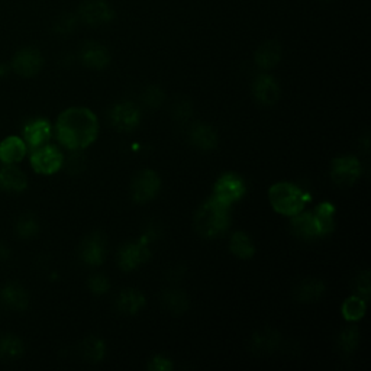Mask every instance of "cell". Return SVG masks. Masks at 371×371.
<instances>
[{
	"label": "cell",
	"instance_id": "obj_3",
	"mask_svg": "<svg viewBox=\"0 0 371 371\" xmlns=\"http://www.w3.org/2000/svg\"><path fill=\"white\" fill-rule=\"evenodd\" d=\"M268 200L277 214L294 216L305 209L309 196L293 183L280 182L270 187Z\"/></svg>",
	"mask_w": 371,
	"mask_h": 371
},
{
	"label": "cell",
	"instance_id": "obj_28",
	"mask_svg": "<svg viewBox=\"0 0 371 371\" xmlns=\"http://www.w3.org/2000/svg\"><path fill=\"white\" fill-rule=\"evenodd\" d=\"M82 354L86 361L89 362H100L105 358L106 354V345L105 343L97 338V336H89L82 343Z\"/></svg>",
	"mask_w": 371,
	"mask_h": 371
},
{
	"label": "cell",
	"instance_id": "obj_16",
	"mask_svg": "<svg viewBox=\"0 0 371 371\" xmlns=\"http://www.w3.org/2000/svg\"><path fill=\"white\" fill-rule=\"evenodd\" d=\"M189 141L193 147L201 151H212L218 147L219 138L216 131L211 125L197 122L189 131Z\"/></svg>",
	"mask_w": 371,
	"mask_h": 371
},
{
	"label": "cell",
	"instance_id": "obj_13",
	"mask_svg": "<svg viewBox=\"0 0 371 371\" xmlns=\"http://www.w3.org/2000/svg\"><path fill=\"white\" fill-rule=\"evenodd\" d=\"M253 94L262 106H273L280 99V86L275 77L260 74L253 82Z\"/></svg>",
	"mask_w": 371,
	"mask_h": 371
},
{
	"label": "cell",
	"instance_id": "obj_20",
	"mask_svg": "<svg viewBox=\"0 0 371 371\" xmlns=\"http://www.w3.org/2000/svg\"><path fill=\"white\" fill-rule=\"evenodd\" d=\"M145 306V297L137 289H123L116 297V309L122 315L133 316Z\"/></svg>",
	"mask_w": 371,
	"mask_h": 371
},
{
	"label": "cell",
	"instance_id": "obj_29",
	"mask_svg": "<svg viewBox=\"0 0 371 371\" xmlns=\"http://www.w3.org/2000/svg\"><path fill=\"white\" fill-rule=\"evenodd\" d=\"M367 309V300H364L360 296H351L343 303V316L347 322H358L364 318Z\"/></svg>",
	"mask_w": 371,
	"mask_h": 371
},
{
	"label": "cell",
	"instance_id": "obj_2",
	"mask_svg": "<svg viewBox=\"0 0 371 371\" xmlns=\"http://www.w3.org/2000/svg\"><path fill=\"white\" fill-rule=\"evenodd\" d=\"M229 206L214 196L201 205L194 216V229L204 238H216L229 228Z\"/></svg>",
	"mask_w": 371,
	"mask_h": 371
},
{
	"label": "cell",
	"instance_id": "obj_12",
	"mask_svg": "<svg viewBox=\"0 0 371 371\" xmlns=\"http://www.w3.org/2000/svg\"><path fill=\"white\" fill-rule=\"evenodd\" d=\"M80 257L89 265H102L106 258V238L104 233L93 232L83 240Z\"/></svg>",
	"mask_w": 371,
	"mask_h": 371
},
{
	"label": "cell",
	"instance_id": "obj_39",
	"mask_svg": "<svg viewBox=\"0 0 371 371\" xmlns=\"http://www.w3.org/2000/svg\"><path fill=\"white\" fill-rule=\"evenodd\" d=\"M148 368L153 371H170L173 368V361L165 355H155L150 360Z\"/></svg>",
	"mask_w": 371,
	"mask_h": 371
},
{
	"label": "cell",
	"instance_id": "obj_33",
	"mask_svg": "<svg viewBox=\"0 0 371 371\" xmlns=\"http://www.w3.org/2000/svg\"><path fill=\"white\" fill-rule=\"evenodd\" d=\"M143 105L148 109H158L165 100L164 90L158 86H148L141 94Z\"/></svg>",
	"mask_w": 371,
	"mask_h": 371
},
{
	"label": "cell",
	"instance_id": "obj_34",
	"mask_svg": "<svg viewBox=\"0 0 371 371\" xmlns=\"http://www.w3.org/2000/svg\"><path fill=\"white\" fill-rule=\"evenodd\" d=\"M77 26V16L76 15H62L55 19L54 22V32L60 33V35H67L72 33Z\"/></svg>",
	"mask_w": 371,
	"mask_h": 371
},
{
	"label": "cell",
	"instance_id": "obj_18",
	"mask_svg": "<svg viewBox=\"0 0 371 371\" xmlns=\"http://www.w3.org/2000/svg\"><path fill=\"white\" fill-rule=\"evenodd\" d=\"M325 283L318 279H305L299 282L293 289V297L296 301L309 305V303L319 301L325 294Z\"/></svg>",
	"mask_w": 371,
	"mask_h": 371
},
{
	"label": "cell",
	"instance_id": "obj_5",
	"mask_svg": "<svg viewBox=\"0 0 371 371\" xmlns=\"http://www.w3.org/2000/svg\"><path fill=\"white\" fill-rule=\"evenodd\" d=\"M31 165L40 175H55L64 165V155L57 147L44 144L38 148H33L31 154Z\"/></svg>",
	"mask_w": 371,
	"mask_h": 371
},
{
	"label": "cell",
	"instance_id": "obj_40",
	"mask_svg": "<svg viewBox=\"0 0 371 371\" xmlns=\"http://www.w3.org/2000/svg\"><path fill=\"white\" fill-rule=\"evenodd\" d=\"M8 257H9V250L4 244H0V260H6Z\"/></svg>",
	"mask_w": 371,
	"mask_h": 371
},
{
	"label": "cell",
	"instance_id": "obj_25",
	"mask_svg": "<svg viewBox=\"0 0 371 371\" xmlns=\"http://www.w3.org/2000/svg\"><path fill=\"white\" fill-rule=\"evenodd\" d=\"M28 145L19 137H8L0 143V161L4 164H16L26 155Z\"/></svg>",
	"mask_w": 371,
	"mask_h": 371
},
{
	"label": "cell",
	"instance_id": "obj_8",
	"mask_svg": "<svg viewBox=\"0 0 371 371\" xmlns=\"http://www.w3.org/2000/svg\"><path fill=\"white\" fill-rule=\"evenodd\" d=\"M148 244V241L141 238L137 243H128L121 247L118 253V264L122 272H133L150 260L151 251Z\"/></svg>",
	"mask_w": 371,
	"mask_h": 371
},
{
	"label": "cell",
	"instance_id": "obj_10",
	"mask_svg": "<svg viewBox=\"0 0 371 371\" xmlns=\"http://www.w3.org/2000/svg\"><path fill=\"white\" fill-rule=\"evenodd\" d=\"M111 123L121 132H132L141 122V111L132 102L116 104L109 113Z\"/></svg>",
	"mask_w": 371,
	"mask_h": 371
},
{
	"label": "cell",
	"instance_id": "obj_17",
	"mask_svg": "<svg viewBox=\"0 0 371 371\" xmlns=\"http://www.w3.org/2000/svg\"><path fill=\"white\" fill-rule=\"evenodd\" d=\"M82 62L93 70H104L111 62V52L108 48L99 43H87L80 52Z\"/></svg>",
	"mask_w": 371,
	"mask_h": 371
},
{
	"label": "cell",
	"instance_id": "obj_7",
	"mask_svg": "<svg viewBox=\"0 0 371 371\" xmlns=\"http://www.w3.org/2000/svg\"><path fill=\"white\" fill-rule=\"evenodd\" d=\"M331 177L335 184L350 187L361 177V164L353 155L335 158L331 165Z\"/></svg>",
	"mask_w": 371,
	"mask_h": 371
},
{
	"label": "cell",
	"instance_id": "obj_14",
	"mask_svg": "<svg viewBox=\"0 0 371 371\" xmlns=\"http://www.w3.org/2000/svg\"><path fill=\"white\" fill-rule=\"evenodd\" d=\"M279 344H280V333L276 329L264 328L253 335L250 350L257 357H265L275 353Z\"/></svg>",
	"mask_w": 371,
	"mask_h": 371
},
{
	"label": "cell",
	"instance_id": "obj_31",
	"mask_svg": "<svg viewBox=\"0 0 371 371\" xmlns=\"http://www.w3.org/2000/svg\"><path fill=\"white\" fill-rule=\"evenodd\" d=\"M360 343V331L355 325L347 326L340 335L338 340H336V345H338V350L344 353L345 355L353 354Z\"/></svg>",
	"mask_w": 371,
	"mask_h": 371
},
{
	"label": "cell",
	"instance_id": "obj_21",
	"mask_svg": "<svg viewBox=\"0 0 371 371\" xmlns=\"http://www.w3.org/2000/svg\"><path fill=\"white\" fill-rule=\"evenodd\" d=\"M280 60H282V45L275 40H270L261 44L254 54L255 64L262 70L275 69V67L280 62Z\"/></svg>",
	"mask_w": 371,
	"mask_h": 371
},
{
	"label": "cell",
	"instance_id": "obj_4",
	"mask_svg": "<svg viewBox=\"0 0 371 371\" xmlns=\"http://www.w3.org/2000/svg\"><path fill=\"white\" fill-rule=\"evenodd\" d=\"M245 192H247L245 182L237 173L222 175L214 186V197L229 208L231 205L235 204V201L241 200Z\"/></svg>",
	"mask_w": 371,
	"mask_h": 371
},
{
	"label": "cell",
	"instance_id": "obj_30",
	"mask_svg": "<svg viewBox=\"0 0 371 371\" xmlns=\"http://www.w3.org/2000/svg\"><path fill=\"white\" fill-rule=\"evenodd\" d=\"M23 343L15 335L0 336V360H15L23 354Z\"/></svg>",
	"mask_w": 371,
	"mask_h": 371
},
{
	"label": "cell",
	"instance_id": "obj_23",
	"mask_svg": "<svg viewBox=\"0 0 371 371\" xmlns=\"http://www.w3.org/2000/svg\"><path fill=\"white\" fill-rule=\"evenodd\" d=\"M0 301L12 311H25L29 305V296L22 286L11 283L0 292Z\"/></svg>",
	"mask_w": 371,
	"mask_h": 371
},
{
	"label": "cell",
	"instance_id": "obj_6",
	"mask_svg": "<svg viewBox=\"0 0 371 371\" xmlns=\"http://www.w3.org/2000/svg\"><path fill=\"white\" fill-rule=\"evenodd\" d=\"M161 179L154 170H143L131 184V196L135 204H148L160 192Z\"/></svg>",
	"mask_w": 371,
	"mask_h": 371
},
{
	"label": "cell",
	"instance_id": "obj_24",
	"mask_svg": "<svg viewBox=\"0 0 371 371\" xmlns=\"http://www.w3.org/2000/svg\"><path fill=\"white\" fill-rule=\"evenodd\" d=\"M318 237H326V235L332 233L335 229V206L329 201H323V204L318 205L315 211L312 212Z\"/></svg>",
	"mask_w": 371,
	"mask_h": 371
},
{
	"label": "cell",
	"instance_id": "obj_36",
	"mask_svg": "<svg viewBox=\"0 0 371 371\" xmlns=\"http://www.w3.org/2000/svg\"><path fill=\"white\" fill-rule=\"evenodd\" d=\"M354 290H355L357 296L362 297L364 300H368L370 292H371L370 272H368V270H364V272H361V273L355 277V280H354Z\"/></svg>",
	"mask_w": 371,
	"mask_h": 371
},
{
	"label": "cell",
	"instance_id": "obj_38",
	"mask_svg": "<svg viewBox=\"0 0 371 371\" xmlns=\"http://www.w3.org/2000/svg\"><path fill=\"white\" fill-rule=\"evenodd\" d=\"M67 170L73 175H77L80 172H83V167H84V157L79 153V151H73V154L69 157V160L64 161Z\"/></svg>",
	"mask_w": 371,
	"mask_h": 371
},
{
	"label": "cell",
	"instance_id": "obj_9",
	"mask_svg": "<svg viewBox=\"0 0 371 371\" xmlns=\"http://www.w3.org/2000/svg\"><path fill=\"white\" fill-rule=\"evenodd\" d=\"M79 18L90 26H102L115 19V11L105 0H86L79 8Z\"/></svg>",
	"mask_w": 371,
	"mask_h": 371
},
{
	"label": "cell",
	"instance_id": "obj_27",
	"mask_svg": "<svg viewBox=\"0 0 371 371\" xmlns=\"http://www.w3.org/2000/svg\"><path fill=\"white\" fill-rule=\"evenodd\" d=\"M229 250L235 257L240 260H250L255 254V247H254L253 240L245 232H241V231L235 232L231 237Z\"/></svg>",
	"mask_w": 371,
	"mask_h": 371
},
{
	"label": "cell",
	"instance_id": "obj_1",
	"mask_svg": "<svg viewBox=\"0 0 371 371\" xmlns=\"http://www.w3.org/2000/svg\"><path fill=\"white\" fill-rule=\"evenodd\" d=\"M55 133L61 145L67 150L80 151L96 141L99 121L86 108H70L58 116Z\"/></svg>",
	"mask_w": 371,
	"mask_h": 371
},
{
	"label": "cell",
	"instance_id": "obj_32",
	"mask_svg": "<svg viewBox=\"0 0 371 371\" xmlns=\"http://www.w3.org/2000/svg\"><path fill=\"white\" fill-rule=\"evenodd\" d=\"M15 229H16V233L19 235L21 238L29 240V238H33L38 235L40 222L32 214H25L22 216H19V219L16 221Z\"/></svg>",
	"mask_w": 371,
	"mask_h": 371
},
{
	"label": "cell",
	"instance_id": "obj_11",
	"mask_svg": "<svg viewBox=\"0 0 371 371\" xmlns=\"http://www.w3.org/2000/svg\"><path fill=\"white\" fill-rule=\"evenodd\" d=\"M43 65L44 58L35 48H22L15 54L12 60L13 72L22 77L37 76L41 72Z\"/></svg>",
	"mask_w": 371,
	"mask_h": 371
},
{
	"label": "cell",
	"instance_id": "obj_26",
	"mask_svg": "<svg viewBox=\"0 0 371 371\" xmlns=\"http://www.w3.org/2000/svg\"><path fill=\"white\" fill-rule=\"evenodd\" d=\"M161 303L165 311L180 316L189 309V296L180 289H167L161 294Z\"/></svg>",
	"mask_w": 371,
	"mask_h": 371
},
{
	"label": "cell",
	"instance_id": "obj_15",
	"mask_svg": "<svg viewBox=\"0 0 371 371\" xmlns=\"http://www.w3.org/2000/svg\"><path fill=\"white\" fill-rule=\"evenodd\" d=\"M51 138V125L47 119L37 118L28 122L23 128V141L28 147L38 148Z\"/></svg>",
	"mask_w": 371,
	"mask_h": 371
},
{
	"label": "cell",
	"instance_id": "obj_41",
	"mask_svg": "<svg viewBox=\"0 0 371 371\" xmlns=\"http://www.w3.org/2000/svg\"><path fill=\"white\" fill-rule=\"evenodd\" d=\"M325 2H326V0H325Z\"/></svg>",
	"mask_w": 371,
	"mask_h": 371
},
{
	"label": "cell",
	"instance_id": "obj_37",
	"mask_svg": "<svg viewBox=\"0 0 371 371\" xmlns=\"http://www.w3.org/2000/svg\"><path fill=\"white\" fill-rule=\"evenodd\" d=\"M89 289L93 294L96 296H102L106 294L111 289V283L109 279L104 275H94L89 279Z\"/></svg>",
	"mask_w": 371,
	"mask_h": 371
},
{
	"label": "cell",
	"instance_id": "obj_22",
	"mask_svg": "<svg viewBox=\"0 0 371 371\" xmlns=\"http://www.w3.org/2000/svg\"><path fill=\"white\" fill-rule=\"evenodd\" d=\"M290 229L294 237H297L301 241H314L318 237L314 215L311 212H299L297 215L292 216Z\"/></svg>",
	"mask_w": 371,
	"mask_h": 371
},
{
	"label": "cell",
	"instance_id": "obj_35",
	"mask_svg": "<svg viewBox=\"0 0 371 371\" xmlns=\"http://www.w3.org/2000/svg\"><path fill=\"white\" fill-rule=\"evenodd\" d=\"M192 113H193V106L187 99H180L173 106V118L179 123H184L186 121H189Z\"/></svg>",
	"mask_w": 371,
	"mask_h": 371
},
{
	"label": "cell",
	"instance_id": "obj_19",
	"mask_svg": "<svg viewBox=\"0 0 371 371\" xmlns=\"http://www.w3.org/2000/svg\"><path fill=\"white\" fill-rule=\"evenodd\" d=\"M28 187V177L15 164L0 167V189L11 193L23 192Z\"/></svg>",
	"mask_w": 371,
	"mask_h": 371
}]
</instances>
